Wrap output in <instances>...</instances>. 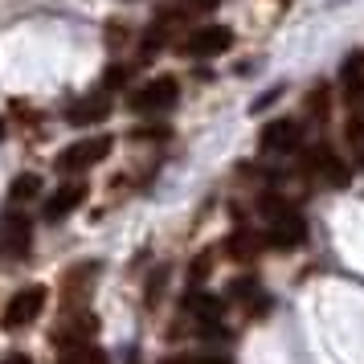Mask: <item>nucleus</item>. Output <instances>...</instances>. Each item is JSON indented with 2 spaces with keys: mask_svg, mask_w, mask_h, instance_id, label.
<instances>
[{
  "mask_svg": "<svg viewBox=\"0 0 364 364\" xmlns=\"http://www.w3.org/2000/svg\"><path fill=\"white\" fill-rule=\"evenodd\" d=\"M82 200H86V184L82 181H66L50 200H46V221H62V217H70Z\"/></svg>",
  "mask_w": 364,
  "mask_h": 364,
  "instance_id": "obj_11",
  "label": "nucleus"
},
{
  "mask_svg": "<svg viewBox=\"0 0 364 364\" xmlns=\"http://www.w3.org/2000/svg\"><path fill=\"white\" fill-rule=\"evenodd\" d=\"M262 217H266V242L274 250H295L303 237H307V225L303 217L279 197H266L262 200Z\"/></svg>",
  "mask_w": 364,
  "mask_h": 364,
  "instance_id": "obj_1",
  "label": "nucleus"
},
{
  "mask_svg": "<svg viewBox=\"0 0 364 364\" xmlns=\"http://www.w3.org/2000/svg\"><path fill=\"white\" fill-rule=\"evenodd\" d=\"M0 364H33V360H29L25 352H13V356H4V360H0Z\"/></svg>",
  "mask_w": 364,
  "mask_h": 364,
  "instance_id": "obj_21",
  "label": "nucleus"
},
{
  "mask_svg": "<svg viewBox=\"0 0 364 364\" xmlns=\"http://www.w3.org/2000/svg\"><path fill=\"white\" fill-rule=\"evenodd\" d=\"M188 315L200 323V331H209V336H217V331H221V299L193 295V299H188Z\"/></svg>",
  "mask_w": 364,
  "mask_h": 364,
  "instance_id": "obj_13",
  "label": "nucleus"
},
{
  "mask_svg": "<svg viewBox=\"0 0 364 364\" xmlns=\"http://www.w3.org/2000/svg\"><path fill=\"white\" fill-rule=\"evenodd\" d=\"M176 25H181V13H164V17H156L151 21V29H148V50H156V46H168L172 41V33H176Z\"/></svg>",
  "mask_w": 364,
  "mask_h": 364,
  "instance_id": "obj_14",
  "label": "nucleus"
},
{
  "mask_svg": "<svg viewBox=\"0 0 364 364\" xmlns=\"http://www.w3.org/2000/svg\"><path fill=\"white\" fill-rule=\"evenodd\" d=\"M176 364H230V360H221V356H188V360H176Z\"/></svg>",
  "mask_w": 364,
  "mask_h": 364,
  "instance_id": "obj_20",
  "label": "nucleus"
},
{
  "mask_svg": "<svg viewBox=\"0 0 364 364\" xmlns=\"http://www.w3.org/2000/svg\"><path fill=\"white\" fill-rule=\"evenodd\" d=\"M107 115H111V95H107V90H90V95H82V99H78V102L66 111V119L74 123V127L102 123Z\"/></svg>",
  "mask_w": 364,
  "mask_h": 364,
  "instance_id": "obj_10",
  "label": "nucleus"
},
{
  "mask_svg": "<svg viewBox=\"0 0 364 364\" xmlns=\"http://www.w3.org/2000/svg\"><path fill=\"white\" fill-rule=\"evenodd\" d=\"M58 364H107L95 344H74V348H58Z\"/></svg>",
  "mask_w": 364,
  "mask_h": 364,
  "instance_id": "obj_15",
  "label": "nucleus"
},
{
  "mask_svg": "<svg viewBox=\"0 0 364 364\" xmlns=\"http://www.w3.org/2000/svg\"><path fill=\"white\" fill-rule=\"evenodd\" d=\"M176 99H181V82L164 74V78H151V82H144L139 90H135L132 111L135 115H160V111H172Z\"/></svg>",
  "mask_w": 364,
  "mask_h": 364,
  "instance_id": "obj_2",
  "label": "nucleus"
},
{
  "mask_svg": "<svg viewBox=\"0 0 364 364\" xmlns=\"http://www.w3.org/2000/svg\"><path fill=\"white\" fill-rule=\"evenodd\" d=\"M340 90H344L348 107L360 111V102H364V53H348L344 70H340Z\"/></svg>",
  "mask_w": 364,
  "mask_h": 364,
  "instance_id": "obj_12",
  "label": "nucleus"
},
{
  "mask_svg": "<svg viewBox=\"0 0 364 364\" xmlns=\"http://www.w3.org/2000/svg\"><path fill=\"white\" fill-rule=\"evenodd\" d=\"M225 250H230V258H237V262H250V258L258 254V237L246 233V230H237L230 242H225Z\"/></svg>",
  "mask_w": 364,
  "mask_h": 364,
  "instance_id": "obj_16",
  "label": "nucleus"
},
{
  "mask_svg": "<svg viewBox=\"0 0 364 364\" xmlns=\"http://www.w3.org/2000/svg\"><path fill=\"white\" fill-rule=\"evenodd\" d=\"M348 148L356 156V164H364V119L360 115L348 119Z\"/></svg>",
  "mask_w": 364,
  "mask_h": 364,
  "instance_id": "obj_18",
  "label": "nucleus"
},
{
  "mask_svg": "<svg viewBox=\"0 0 364 364\" xmlns=\"http://www.w3.org/2000/svg\"><path fill=\"white\" fill-rule=\"evenodd\" d=\"M307 111H311L315 119H323V115H328V90H323V86H319V90L311 95V102H307Z\"/></svg>",
  "mask_w": 364,
  "mask_h": 364,
  "instance_id": "obj_19",
  "label": "nucleus"
},
{
  "mask_svg": "<svg viewBox=\"0 0 364 364\" xmlns=\"http://www.w3.org/2000/svg\"><path fill=\"white\" fill-rule=\"evenodd\" d=\"M95 282H99V262L70 266L66 279H62V303H66V311H86V299L95 291Z\"/></svg>",
  "mask_w": 364,
  "mask_h": 364,
  "instance_id": "obj_5",
  "label": "nucleus"
},
{
  "mask_svg": "<svg viewBox=\"0 0 364 364\" xmlns=\"http://www.w3.org/2000/svg\"><path fill=\"white\" fill-rule=\"evenodd\" d=\"M230 46H233V33L225 25H200V29H193V33L184 37V53L188 58H217Z\"/></svg>",
  "mask_w": 364,
  "mask_h": 364,
  "instance_id": "obj_6",
  "label": "nucleus"
},
{
  "mask_svg": "<svg viewBox=\"0 0 364 364\" xmlns=\"http://www.w3.org/2000/svg\"><path fill=\"white\" fill-rule=\"evenodd\" d=\"M111 135H90V139H78V144H70V148H62V156H58V172H86V168L102 164L107 156H111Z\"/></svg>",
  "mask_w": 364,
  "mask_h": 364,
  "instance_id": "obj_3",
  "label": "nucleus"
},
{
  "mask_svg": "<svg viewBox=\"0 0 364 364\" xmlns=\"http://www.w3.org/2000/svg\"><path fill=\"white\" fill-rule=\"evenodd\" d=\"M0 242H4V250H9L13 258H25L29 246H33V225H29V217L4 213V221H0Z\"/></svg>",
  "mask_w": 364,
  "mask_h": 364,
  "instance_id": "obj_9",
  "label": "nucleus"
},
{
  "mask_svg": "<svg viewBox=\"0 0 364 364\" xmlns=\"http://www.w3.org/2000/svg\"><path fill=\"white\" fill-rule=\"evenodd\" d=\"M307 168H311L323 184H331V188H344V184L352 181V168H348L331 148H315L311 156H307Z\"/></svg>",
  "mask_w": 364,
  "mask_h": 364,
  "instance_id": "obj_8",
  "label": "nucleus"
},
{
  "mask_svg": "<svg viewBox=\"0 0 364 364\" xmlns=\"http://www.w3.org/2000/svg\"><path fill=\"white\" fill-rule=\"evenodd\" d=\"M41 307H46V287H21L17 295L4 303V315H0V323L9 331H21L29 328V323H37V315H41Z\"/></svg>",
  "mask_w": 364,
  "mask_h": 364,
  "instance_id": "obj_4",
  "label": "nucleus"
},
{
  "mask_svg": "<svg viewBox=\"0 0 364 364\" xmlns=\"http://www.w3.org/2000/svg\"><path fill=\"white\" fill-rule=\"evenodd\" d=\"M193 4H200V9H213V4H221V0H193Z\"/></svg>",
  "mask_w": 364,
  "mask_h": 364,
  "instance_id": "obj_22",
  "label": "nucleus"
},
{
  "mask_svg": "<svg viewBox=\"0 0 364 364\" xmlns=\"http://www.w3.org/2000/svg\"><path fill=\"white\" fill-rule=\"evenodd\" d=\"M37 193H41V176H37V172H25V176H17V181H13V188H9L13 205H25V200H33Z\"/></svg>",
  "mask_w": 364,
  "mask_h": 364,
  "instance_id": "obj_17",
  "label": "nucleus"
},
{
  "mask_svg": "<svg viewBox=\"0 0 364 364\" xmlns=\"http://www.w3.org/2000/svg\"><path fill=\"white\" fill-rule=\"evenodd\" d=\"M258 139H262V151H270V156H291L303 144V127H299L295 119H274V123L262 127Z\"/></svg>",
  "mask_w": 364,
  "mask_h": 364,
  "instance_id": "obj_7",
  "label": "nucleus"
}]
</instances>
